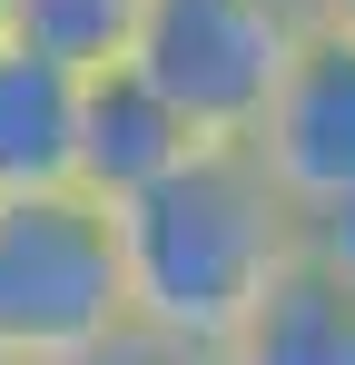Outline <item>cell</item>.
I'll use <instances>...</instances> for the list:
<instances>
[{"label":"cell","instance_id":"277c9868","mask_svg":"<svg viewBox=\"0 0 355 365\" xmlns=\"http://www.w3.org/2000/svg\"><path fill=\"white\" fill-rule=\"evenodd\" d=\"M247 158L267 168V187L296 217H326L355 197V50L346 40H306L287 69V89L267 99V119L247 138Z\"/></svg>","mask_w":355,"mask_h":365},{"label":"cell","instance_id":"7a4b0ae2","mask_svg":"<svg viewBox=\"0 0 355 365\" xmlns=\"http://www.w3.org/2000/svg\"><path fill=\"white\" fill-rule=\"evenodd\" d=\"M128 316V267H118V217L69 197H10L0 207V365H79L118 346Z\"/></svg>","mask_w":355,"mask_h":365},{"label":"cell","instance_id":"6da1fadb","mask_svg":"<svg viewBox=\"0 0 355 365\" xmlns=\"http://www.w3.org/2000/svg\"><path fill=\"white\" fill-rule=\"evenodd\" d=\"M306 257V217L267 187L247 148H197L168 187L118 207V267L138 336L187 356H227V336L267 306V287Z\"/></svg>","mask_w":355,"mask_h":365},{"label":"cell","instance_id":"8fae6325","mask_svg":"<svg viewBox=\"0 0 355 365\" xmlns=\"http://www.w3.org/2000/svg\"><path fill=\"white\" fill-rule=\"evenodd\" d=\"M306 10H316L326 40H346V50H355V0H306Z\"/></svg>","mask_w":355,"mask_h":365},{"label":"cell","instance_id":"30bf717a","mask_svg":"<svg viewBox=\"0 0 355 365\" xmlns=\"http://www.w3.org/2000/svg\"><path fill=\"white\" fill-rule=\"evenodd\" d=\"M79 365H217V356H187V346H168V336H118V346H99V356H79Z\"/></svg>","mask_w":355,"mask_h":365},{"label":"cell","instance_id":"52a82bcc","mask_svg":"<svg viewBox=\"0 0 355 365\" xmlns=\"http://www.w3.org/2000/svg\"><path fill=\"white\" fill-rule=\"evenodd\" d=\"M217 365H355V287L296 257L267 287V306L227 336Z\"/></svg>","mask_w":355,"mask_h":365},{"label":"cell","instance_id":"ba28073f","mask_svg":"<svg viewBox=\"0 0 355 365\" xmlns=\"http://www.w3.org/2000/svg\"><path fill=\"white\" fill-rule=\"evenodd\" d=\"M138 20H148V0H10V40H20L30 60L69 69V79L128 69Z\"/></svg>","mask_w":355,"mask_h":365},{"label":"cell","instance_id":"9c48e42d","mask_svg":"<svg viewBox=\"0 0 355 365\" xmlns=\"http://www.w3.org/2000/svg\"><path fill=\"white\" fill-rule=\"evenodd\" d=\"M306 267H326V277H346V287H355V197H346V207H326V217H306Z\"/></svg>","mask_w":355,"mask_h":365},{"label":"cell","instance_id":"7c38bea8","mask_svg":"<svg viewBox=\"0 0 355 365\" xmlns=\"http://www.w3.org/2000/svg\"><path fill=\"white\" fill-rule=\"evenodd\" d=\"M0 40H10V0H0Z\"/></svg>","mask_w":355,"mask_h":365},{"label":"cell","instance_id":"3957f363","mask_svg":"<svg viewBox=\"0 0 355 365\" xmlns=\"http://www.w3.org/2000/svg\"><path fill=\"white\" fill-rule=\"evenodd\" d=\"M306 40H316V10L306 0H148L128 69L207 148H247Z\"/></svg>","mask_w":355,"mask_h":365},{"label":"cell","instance_id":"8992f818","mask_svg":"<svg viewBox=\"0 0 355 365\" xmlns=\"http://www.w3.org/2000/svg\"><path fill=\"white\" fill-rule=\"evenodd\" d=\"M79 89L69 69L0 40V207L10 197H69L79 187Z\"/></svg>","mask_w":355,"mask_h":365},{"label":"cell","instance_id":"5b68a950","mask_svg":"<svg viewBox=\"0 0 355 365\" xmlns=\"http://www.w3.org/2000/svg\"><path fill=\"white\" fill-rule=\"evenodd\" d=\"M197 148H207V138L178 119L138 69H99V79L79 89V197H89V207H109V217L138 207V197L168 187Z\"/></svg>","mask_w":355,"mask_h":365}]
</instances>
